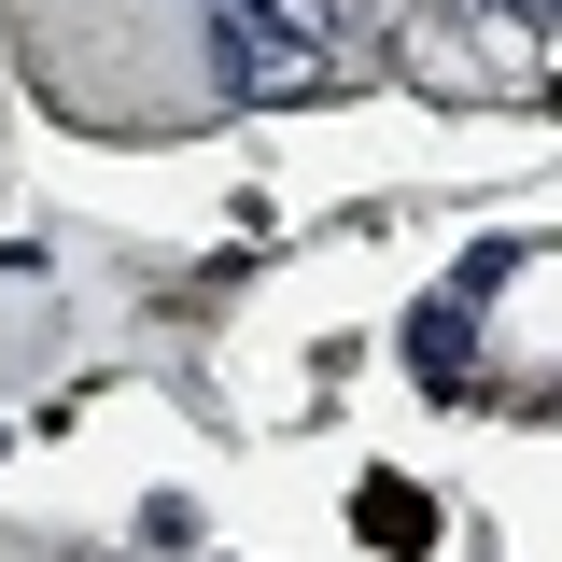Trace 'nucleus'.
Masks as SVG:
<instances>
[{"label": "nucleus", "instance_id": "f257e3e1", "mask_svg": "<svg viewBox=\"0 0 562 562\" xmlns=\"http://www.w3.org/2000/svg\"><path fill=\"white\" fill-rule=\"evenodd\" d=\"M211 85L225 99H295L338 85V0H211Z\"/></svg>", "mask_w": 562, "mask_h": 562}, {"label": "nucleus", "instance_id": "f03ea898", "mask_svg": "<svg viewBox=\"0 0 562 562\" xmlns=\"http://www.w3.org/2000/svg\"><path fill=\"white\" fill-rule=\"evenodd\" d=\"M535 43H549V29H520V14H506V29H492V14H422V57L450 70V85H479V70L535 85Z\"/></svg>", "mask_w": 562, "mask_h": 562}, {"label": "nucleus", "instance_id": "7ed1b4c3", "mask_svg": "<svg viewBox=\"0 0 562 562\" xmlns=\"http://www.w3.org/2000/svg\"><path fill=\"white\" fill-rule=\"evenodd\" d=\"M351 520H366V549H394V562L436 549V506H422L408 479H366V506H351Z\"/></svg>", "mask_w": 562, "mask_h": 562}, {"label": "nucleus", "instance_id": "20e7f679", "mask_svg": "<svg viewBox=\"0 0 562 562\" xmlns=\"http://www.w3.org/2000/svg\"><path fill=\"white\" fill-rule=\"evenodd\" d=\"M464 324H479L464 295H436V310H422V324H408V366H422V380H436V394H464Z\"/></svg>", "mask_w": 562, "mask_h": 562}, {"label": "nucleus", "instance_id": "39448f33", "mask_svg": "<svg viewBox=\"0 0 562 562\" xmlns=\"http://www.w3.org/2000/svg\"><path fill=\"white\" fill-rule=\"evenodd\" d=\"M492 14H520V29H549V0H492Z\"/></svg>", "mask_w": 562, "mask_h": 562}]
</instances>
